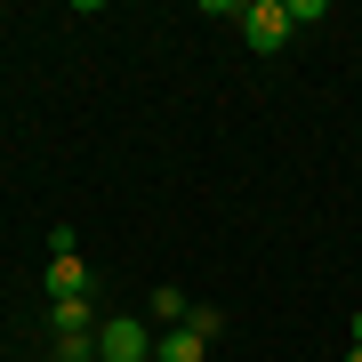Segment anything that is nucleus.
I'll use <instances>...</instances> for the list:
<instances>
[{
	"label": "nucleus",
	"mask_w": 362,
	"mask_h": 362,
	"mask_svg": "<svg viewBox=\"0 0 362 362\" xmlns=\"http://www.w3.org/2000/svg\"><path fill=\"white\" fill-rule=\"evenodd\" d=\"M97 362H153V330L137 314H105L97 322Z\"/></svg>",
	"instance_id": "1"
},
{
	"label": "nucleus",
	"mask_w": 362,
	"mask_h": 362,
	"mask_svg": "<svg viewBox=\"0 0 362 362\" xmlns=\"http://www.w3.org/2000/svg\"><path fill=\"white\" fill-rule=\"evenodd\" d=\"M242 40H250L258 57H274V49L290 40V0H250V8H242Z\"/></svg>",
	"instance_id": "2"
},
{
	"label": "nucleus",
	"mask_w": 362,
	"mask_h": 362,
	"mask_svg": "<svg viewBox=\"0 0 362 362\" xmlns=\"http://www.w3.org/2000/svg\"><path fill=\"white\" fill-rule=\"evenodd\" d=\"M40 290H49V298H89V266H81V250H65V258H49V274H40Z\"/></svg>",
	"instance_id": "3"
},
{
	"label": "nucleus",
	"mask_w": 362,
	"mask_h": 362,
	"mask_svg": "<svg viewBox=\"0 0 362 362\" xmlns=\"http://www.w3.org/2000/svg\"><path fill=\"white\" fill-rule=\"evenodd\" d=\"M49 330H57V338H97V306H89V298H57Z\"/></svg>",
	"instance_id": "4"
},
{
	"label": "nucleus",
	"mask_w": 362,
	"mask_h": 362,
	"mask_svg": "<svg viewBox=\"0 0 362 362\" xmlns=\"http://www.w3.org/2000/svg\"><path fill=\"white\" fill-rule=\"evenodd\" d=\"M202 354H209V338H202V330H185V322L153 338V362H202Z\"/></svg>",
	"instance_id": "5"
},
{
	"label": "nucleus",
	"mask_w": 362,
	"mask_h": 362,
	"mask_svg": "<svg viewBox=\"0 0 362 362\" xmlns=\"http://www.w3.org/2000/svg\"><path fill=\"white\" fill-rule=\"evenodd\" d=\"M145 314L177 330V322H185V314H194V306H185V290H177V282H153V298H145Z\"/></svg>",
	"instance_id": "6"
},
{
	"label": "nucleus",
	"mask_w": 362,
	"mask_h": 362,
	"mask_svg": "<svg viewBox=\"0 0 362 362\" xmlns=\"http://www.w3.org/2000/svg\"><path fill=\"white\" fill-rule=\"evenodd\" d=\"M57 362H97V338H57Z\"/></svg>",
	"instance_id": "7"
},
{
	"label": "nucleus",
	"mask_w": 362,
	"mask_h": 362,
	"mask_svg": "<svg viewBox=\"0 0 362 362\" xmlns=\"http://www.w3.org/2000/svg\"><path fill=\"white\" fill-rule=\"evenodd\" d=\"M354 346H362V306H354Z\"/></svg>",
	"instance_id": "8"
},
{
	"label": "nucleus",
	"mask_w": 362,
	"mask_h": 362,
	"mask_svg": "<svg viewBox=\"0 0 362 362\" xmlns=\"http://www.w3.org/2000/svg\"><path fill=\"white\" fill-rule=\"evenodd\" d=\"M346 362H362V346H346Z\"/></svg>",
	"instance_id": "9"
}]
</instances>
